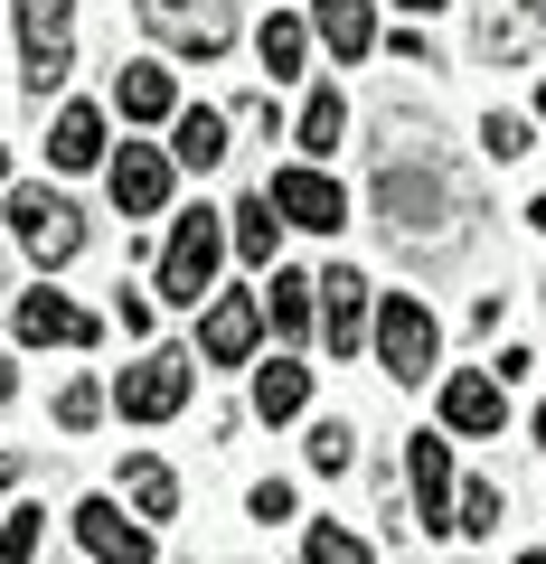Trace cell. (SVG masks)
Here are the masks:
<instances>
[{
	"instance_id": "484cf974",
	"label": "cell",
	"mask_w": 546,
	"mask_h": 564,
	"mask_svg": "<svg viewBox=\"0 0 546 564\" xmlns=\"http://www.w3.org/2000/svg\"><path fill=\"white\" fill-rule=\"evenodd\" d=\"M452 536H471V545L500 536V489H490V480H462V489H452Z\"/></svg>"
},
{
	"instance_id": "74e56055",
	"label": "cell",
	"mask_w": 546,
	"mask_h": 564,
	"mask_svg": "<svg viewBox=\"0 0 546 564\" xmlns=\"http://www.w3.org/2000/svg\"><path fill=\"white\" fill-rule=\"evenodd\" d=\"M0 302H10V254H0Z\"/></svg>"
},
{
	"instance_id": "1f68e13d",
	"label": "cell",
	"mask_w": 546,
	"mask_h": 564,
	"mask_svg": "<svg viewBox=\"0 0 546 564\" xmlns=\"http://www.w3.org/2000/svg\"><path fill=\"white\" fill-rule=\"evenodd\" d=\"M481 141H490V161H527V141H537V132H527V113H490Z\"/></svg>"
},
{
	"instance_id": "52a82bcc",
	"label": "cell",
	"mask_w": 546,
	"mask_h": 564,
	"mask_svg": "<svg viewBox=\"0 0 546 564\" xmlns=\"http://www.w3.org/2000/svg\"><path fill=\"white\" fill-rule=\"evenodd\" d=\"M264 198H274V217L283 226H302V236H340L349 226V188L330 180V170H274V188H264Z\"/></svg>"
},
{
	"instance_id": "8992f818",
	"label": "cell",
	"mask_w": 546,
	"mask_h": 564,
	"mask_svg": "<svg viewBox=\"0 0 546 564\" xmlns=\"http://www.w3.org/2000/svg\"><path fill=\"white\" fill-rule=\"evenodd\" d=\"M377 358H386V377L396 386H425L433 377V358H443V321H433L425 302H377Z\"/></svg>"
},
{
	"instance_id": "f35d334b",
	"label": "cell",
	"mask_w": 546,
	"mask_h": 564,
	"mask_svg": "<svg viewBox=\"0 0 546 564\" xmlns=\"http://www.w3.org/2000/svg\"><path fill=\"white\" fill-rule=\"evenodd\" d=\"M0 188H10V151H0Z\"/></svg>"
},
{
	"instance_id": "836d02e7",
	"label": "cell",
	"mask_w": 546,
	"mask_h": 564,
	"mask_svg": "<svg viewBox=\"0 0 546 564\" xmlns=\"http://www.w3.org/2000/svg\"><path fill=\"white\" fill-rule=\"evenodd\" d=\"M0 395H20V367H10V358H0Z\"/></svg>"
},
{
	"instance_id": "ab89813d",
	"label": "cell",
	"mask_w": 546,
	"mask_h": 564,
	"mask_svg": "<svg viewBox=\"0 0 546 564\" xmlns=\"http://www.w3.org/2000/svg\"><path fill=\"white\" fill-rule=\"evenodd\" d=\"M537 443H546V404H537Z\"/></svg>"
},
{
	"instance_id": "6da1fadb",
	"label": "cell",
	"mask_w": 546,
	"mask_h": 564,
	"mask_svg": "<svg viewBox=\"0 0 546 564\" xmlns=\"http://www.w3.org/2000/svg\"><path fill=\"white\" fill-rule=\"evenodd\" d=\"M377 217H386V236H396V245H452L471 207H462V188H452V170L386 161L377 170Z\"/></svg>"
},
{
	"instance_id": "ffe728a7",
	"label": "cell",
	"mask_w": 546,
	"mask_h": 564,
	"mask_svg": "<svg viewBox=\"0 0 546 564\" xmlns=\"http://www.w3.org/2000/svg\"><path fill=\"white\" fill-rule=\"evenodd\" d=\"M114 104H122V122H170L180 113V85H170V66H122V85H114Z\"/></svg>"
},
{
	"instance_id": "e575fe53",
	"label": "cell",
	"mask_w": 546,
	"mask_h": 564,
	"mask_svg": "<svg viewBox=\"0 0 546 564\" xmlns=\"http://www.w3.org/2000/svg\"><path fill=\"white\" fill-rule=\"evenodd\" d=\"M396 10H415V20H433V10H443V0H396Z\"/></svg>"
},
{
	"instance_id": "7c38bea8",
	"label": "cell",
	"mask_w": 546,
	"mask_h": 564,
	"mask_svg": "<svg viewBox=\"0 0 546 564\" xmlns=\"http://www.w3.org/2000/svg\"><path fill=\"white\" fill-rule=\"evenodd\" d=\"M546 47V0H481V57L490 66H527Z\"/></svg>"
},
{
	"instance_id": "3957f363",
	"label": "cell",
	"mask_w": 546,
	"mask_h": 564,
	"mask_svg": "<svg viewBox=\"0 0 546 564\" xmlns=\"http://www.w3.org/2000/svg\"><path fill=\"white\" fill-rule=\"evenodd\" d=\"M217 263H226V217L189 207V217L170 226V245H161V302H189V311H199L207 282H217Z\"/></svg>"
},
{
	"instance_id": "7402d4cb",
	"label": "cell",
	"mask_w": 546,
	"mask_h": 564,
	"mask_svg": "<svg viewBox=\"0 0 546 564\" xmlns=\"http://www.w3.org/2000/svg\"><path fill=\"white\" fill-rule=\"evenodd\" d=\"M122 489H132V508H142L151 527L180 518V480H170V462H151V452H132V462H122Z\"/></svg>"
},
{
	"instance_id": "603a6c76",
	"label": "cell",
	"mask_w": 546,
	"mask_h": 564,
	"mask_svg": "<svg viewBox=\"0 0 546 564\" xmlns=\"http://www.w3.org/2000/svg\"><path fill=\"white\" fill-rule=\"evenodd\" d=\"M264 321L283 329V339H302V329L321 321V282H311V273H274V292H264Z\"/></svg>"
},
{
	"instance_id": "d6a6232c",
	"label": "cell",
	"mask_w": 546,
	"mask_h": 564,
	"mask_svg": "<svg viewBox=\"0 0 546 564\" xmlns=\"http://www.w3.org/2000/svg\"><path fill=\"white\" fill-rule=\"evenodd\" d=\"M255 518H264V527L292 518V489H283V480H264V489H255Z\"/></svg>"
},
{
	"instance_id": "9c48e42d",
	"label": "cell",
	"mask_w": 546,
	"mask_h": 564,
	"mask_svg": "<svg viewBox=\"0 0 546 564\" xmlns=\"http://www.w3.org/2000/svg\"><path fill=\"white\" fill-rule=\"evenodd\" d=\"M114 404H122V423H170L189 404V358L180 348H151V358L114 386Z\"/></svg>"
},
{
	"instance_id": "60d3db41",
	"label": "cell",
	"mask_w": 546,
	"mask_h": 564,
	"mask_svg": "<svg viewBox=\"0 0 546 564\" xmlns=\"http://www.w3.org/2000/svg\"><path fill=\"white\" fill-rule=\"evenodd\" d=\"M537 113H546V95H537Z\"/></svg>"
},
{
	"instance_id": "4316f807",
	"label": "cell",
	"mask_w": 546,
	"mask_h": 564,
	"mask_svg": "<svg viewBox=\"0 0 546 564\" xmlns=\"http://www.w3.org/2000/svg\"><path fill=\"white\" fill-rule=\"evenodd\" d=\"M340 132H349V95H340V85H321V95L302 104V151L321 161V151H340Z\"/></svg>"
},
{
	"instance_id": "d590c367",
	"label": "cell",
	"mask_w": 546,
	"mask_h": 564,
	"mask_svg": "<svg viewBox=\"0 0 546 564\" xmlns=\"http://www.w3.org/2000/svg\"><path fill=\"white\" fill-rule=\"evenodd\" d=\"M10 480H20V452H0V489H10Z\"/></svg>"
},
{
	"instance_id": "5bb4252c",
	"label": "cell",
	"mask_w": 546,
	"mask_h": 564,
	"mask_svg": "<svg viewBox=\"0 0 546 564\" xmlns=\"http://www.w3.org/2000/svg\"><path fill=\"white\" fill-rule=\"evenodd\" d=\"M170 151H151V141H122V161H114V207L122 217H161L170 207Z\"/></svg>"
},
{
	"instance_id": "e0dca14e",
	"label": "cell",
	"mask_w": 546,
	"mask_h": 564,
	"mask_svg": "<svg viewBox=\"0 0 546 564\" xmlns=\"http://www.w3.org/2000/svg\"><path fill=\"white\" fill-rule=\"evenodd\" d=\"M311 29L330 39L340 66H358L367 47H377V0H311Z\"/></svg>"
},
{
	"instance_id": "8d00e7d4",
	"label": "cell",
	"mask_w": 546,
	"mask_h": 564,
	"mask_svg": "<svg viewBox=\"0 0 546 564\" xmlns=\"http://www.w3.org/2000/svg\"><path fill=\"white\" fill-rule=\"evenodd\" d=\"M527 226H537V236H546V198H537V207H527Z\"/></svg>"
},
{
	"instance_id": "83f0119b",
	"label": "cell",
	"mask_w": 546,
	"mask_h": 564,
	"mask_svg": "<svg viewBox=\"0 0 546 564\" xmlns=\"http://www.w3.org/2000/svg\"><path fill=\"white\" fill-rule=\"evenodd\" d=\"M57 423H66V433H95V423H104V386L95 377H66L57 386Z\"/></svg>"
},
{
	"instance_id": "ba28073f",
	"label": "cell",
	"mask_w": 546,
	"mask_h": 564,
	"mask_svg": "<svg viewBox=\"0 0 546 564\" xmlns=\"http://www.w3.org/2000/svg\"><path fill=\"white\" fill-rule=\"evenodd\" d=\"M10 329H20L29 348H95V339H104V321H95L85 302H66L57 282L20 292V302H10Z\"/></svg>"
},
{
	"instance_id": "d4e9b609",
	"label": "cell",
	"mask_w": 546,
	"mask_h": 564,
	"mask_svg": "<svg viewBox=\"0 0 546 564\" xmlns=\"http://www.w3.org/2000/svg\"><path fill=\"white\" fill-rule=\"evenodd\" d=\"M274 236H283V226H274V198L255 188V198H245L236 217H226V245H236L245 263H274Z\"/></svg>"
},
{
	"instance_id": "277c9868",
	"label": "cell",
	"mask_w": 546,
	"mask_h": 564,
	"mask_svg": "<svg viewBox=\"0 0 546 564\" xmlns=\"http://www.w3.org/2000/svg\"><path fill=\"white\" fill-rule=\"evenodd\" d=\"M10 245H20V254H39L47 273H57V263L85 254V217L57 198V188H10Z\"/></svg>"
},
{
	"instance_id": "9a60e30c",
	"label": "cell",
	"mask_w": 546,
	"mask_h": 564,
	"mask_svg": "<svg viewBox=\"0 0 546 564\" xmlns=\"http://www.w3.org/2000/svg\"><path fill=\"white\" fill-rule=\"evenodd\" d=\"M508 423V377H443V433H500Z\"/></svg>"
},
{
	"instance_id": "7a4b0ae2",
	"label": "cell",
	"mask_w": 546,
	"mask_h": 564,
	"mask_svg": "<svg viewBox=\"0 0 546 564\" xmlns=\"http://www.w3.org/2000/svg\"><path fill=\"white\" fill-rule=\"evenodd\" d=\"M10 20H20V76H29V95H57L66 76H76V0H10Z\"/></svg>"
},
{
	"instance_id": "30bf717a",
	"label": "cell",
	"mask_w": 546,
	"mask_h": 564,
	"mask_svg": "<svg viewBox=\"0 0 546 564\" xmlns=\"http://www.w3.org/2000/svg\"><path fill=\"white\" fill-rule=\"evenodd\" d=\"M255 339H264V302H255V292H217L207 321H199V358L207 367H245Z\"/></svg>"
},
{
	"instance_id": "ac0fdd59",
	"label": "cell",
	"mask_w": 546,
	"mask_h": 564,
	"mask_svg": "<svg viewBox=\"0 0 546 564\" xmlns=\"http://www.w3.org/2000/svg\"><path fill=\"white\" fill-rule=\"evenodd\" d=\"M104 161V113L95 104H57L47 122V170H95Z\"/></svg>"
},
{
	"instance_id": "cb8c5ba5",
	"label": "cell",
	"mask_w": 546,
	"mask_h": 564,
	"mask_svg": "<svg viewBox=\"0 0 546 564\" xmlns=\"http://www.w3.org/2000/svg\"><path fill=\"white\" fill-rule=\"evenodd\" d=\"M255 57H264V76H274V85H283V76H302V57H311V29L274 10V20L255 29Z\"/></svg>"
},
{
	"instance_id": "2e32d148",
	"label": "cell",
	"mask_w": 546,
	"mask_h": 564,
	"mask_svg": "<svg viewBox=\"0 0 546 564\" xmlns=\"http://www.w3.org/2000/svg\"><path fill=\"white\" fill-rule=\"evenodd\" d=\"M367 302H377V292H367V282L349 273V263H330V273H321V339L340 348V358L358 348V329H367Z\"/></svg>"
},
{
	"instance_id": "44dd1931",
	"label": "cell",
	"mask_w": 546,
	"mask_h": 564,
	"mask_svg": "<svg viewBox=\"0 0 546 564\" xmlns=\"http://www.w3.org/2000/svg\"><path fill=\"white\" fill-rule=\"evenodd\" d=\"M302 404H311V367H302V358H264V367H255V414H264V423H292Z\"/></svg>"
},
{
	"instance_id": "4dcf8cb0",
	"label": "cell",
	"mask_w": 546,
	"mask_h": 564,
	"mask_svg": "<svg viewBox=\"0 0 546 564\" xmlns=\"http://www.w3.org/2000/svg\"><path fill=\"white\" fill-rule=\"evenodd\" d=\"M349 462H358V433H349V423H321V433H311V470H330V480H340Z\"/></svg>"
},
{
	"instance_id": "f546056e",
	"label": "cell",
	"mask_w": 546,
	"mask_h": 564,
	"mask_svg": "<svg viewBox=\"0 0 546 564\" xmlns=\"http://www.w3.org/2000/svg\"><path fill=\"white\" fill-rule=\"evenodd\" d=\"M302 555H311V564H358V555H367V536H349V527H330V518H321V527L302 536Z\"/></svg>"
},
{
	"instance_id": "8fae6325",
	"label": "cell",
	"mask_w": 546,
	"mask_h": 564,
	"mask_svg": "<svg viewBox=\"0 0 546 564\" xmlns=\"http://www.w3.org/2000/svg\"><path fill=\"white\" fill-rule=\"evenodd\" d=\"M405 489L425 508V536H452V443L443 433H415L405 443Z\"/></svg>"
},
{
	"instance_id": "4fadbf2b",
	"label": "cell",
	"mask_w": 546,
	"mask_h": 564,
	"mask_svg": "<svg viewBox=\"0 0 546 564\" xmlns=\"http://www.w3.org/2000/svg\"><path fill=\"white\" fill-rule=\"evenodd\" d=\"M76 545H85L95 564H151V518L132 527L114 499H85V508H76Z\"/></svg>"
},
{
	"instance_id": "f1b7e54d",
	"label": "cell",
	"mask_w": 546,
	"mask_h": 564,
	"mask_svg": "<svg viewBox=\"0 0 546 564\" xmlns=\"http://www.w3.org/2000/svg\"><path fill=\"white\" fill-rule=\"evenodd\" d=\"M47 545V518L39 508H10V518H0V564H29Z\"/></svg>"
},
{
	"instance_id": "5b68a950",
	"label": "cell",
	"mask_w": 546,
	"mask_h": 564,
	"mask_svg": "<svg viewBox=\"0 0 546 564\" xmlns=\"http://www.w3.org/2000/svg\"><path fill=\"white\" fill-rule=\"evenodd\" d=\"M142 10V29L161 47H180V57H226L236 47V0H132Z\"/></svg>"
},
{
	"instance_id": "d6986e66",
	"label": "cell",
	"mask_w": 546,
	"mask_h": 564,
	"mask_svg": "<svg viewBox=\"0 0 546 564\" xmlns=\"http://www.w3.org/2000/svg\"><path fill=\"white\" fill-rule=\"evenodd\" d=\"M170 161L180 170H217L226 161V113L217 104H180V113H170Z\"/></svg>"
}]
</instances>
